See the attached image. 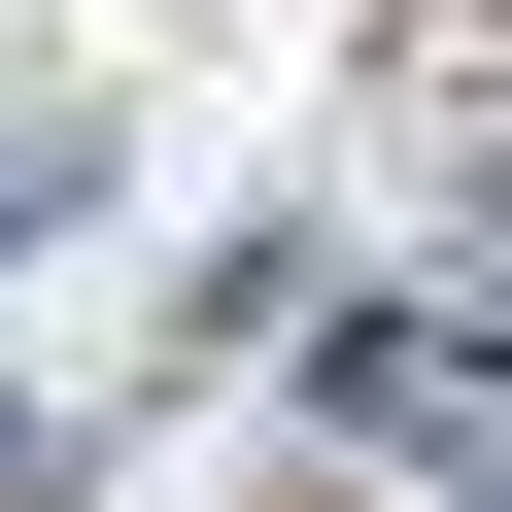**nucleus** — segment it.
<instances>
[{"mask_svg": "<svg viewBox=\"0 0 512 512\" xmlns=\"http://www.w3.org/2000/svg\"><path fill=\"white\" fill-rule=\"evenodd\" d=\"M308 410H342L410 512H512V376H478L444 308H342V342H308Z\"/></svg>", "mask_w": 512, "mask_h": 512, "instance_id": "obj_1", "label": "nucleus"}, {"mask_svg": "<svg viewBox=\"0 0 512 512\" xmlns=\"http://www.w3.org/2000/svg\"><path fill=\"white\" fill-rule=\"evenodd\" d=\"M35 205H69V137H0V239H35Z\"/></svg>", "mask_w": 512, "mask_h": 512, "instance_id": "obj_2", "label": "nucleus"}]
</instances>
